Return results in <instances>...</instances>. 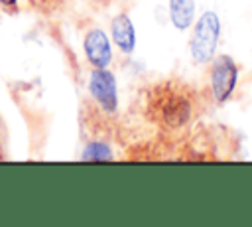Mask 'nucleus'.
I'll use <instances>...</instances> for the list:
<instances>
[{
  "label": "nucleus",
  "instance_id": "nucleus-10",
  "mask_svg": "<svg viewBox=\"0 0 252 227\" xmlns=\"http://www.w3.org/2000/svg\"><path fill=\"white\" fill-rule=\"evenodd\" d=\"M0 160H4V146H2V140H0Z\"/></svg>",
  "mask_w": 252,
  "mask_h": 227
},
{
  "label": "nucleus",
  "instance_id": "nucleus-2",
  "mask_svg": "<svg viewBox=\"0 0 252 227\" xmlns=\"http://www.w3.org/2000/svg\"><path fill=\"white\" fill-rule=\"evenodd\" d=\"M217 38H219V18L213 12H207L197 22L191 39V51L195 61H207L213 57V51L217 47Z\"/></svg>",
  "mask_w": 252,
  "mask_h": 227
},
{
  "label": "nucleus",
  "instance_id": "nucleus-7",
  "mask_svg": "<svg viewBox=\"0 0 252 227\" xmlns=\"http://www.w3.org/2000/svg\"><path fill=\"white\" fill-rule=\"evenodd\" d=\"M171 20L177 28H187L193 20V0H171Z\"/></svg>",
  "mask_w": 252,
  "mask_h": 227
},
{
  "label": "nucleus",
  "instance_id": "nucleus-5",
  "mask_svg": "<svg viewBox=\"0 0 252 227\" xmlns=\"http://www.w3.org/2000/svg\"><path fill=\"white\" fill-rule=\"evenodd\" d=\"M85 51L93 65L104 67L110 61V43H108V38L104 36V32H100V30L89 32L85 38Z\"/></svg>",
  "mask_w": 252,
  "mask_h": 227
},
{
  "label": "nucleus",
  "instance_id": "nucleus-4",
  "mask_svg": "<svg viewBox=\"0 0 252 227\" xmlns=\"http://www.w3.org/2000/svg\"><path fill=\"white\" fill-rule=\"evenodd\" d=\"M91 91L94 95V99L106 109V111H114L116 109V89H114V77L104 71L102 67H98L93 77H91Z\"/></svg>",
  "mask_w": 252,
  "mask_h": 227
},
{
  "label": "nucleus",
  "instance_id": "nucleus-8",
  "mask_svg": "<svg viewBox=\"0 0 252 227\" xmlns=\"http://www.w3.org/2000/svg\"><path fill=\"white\" fill-rule=\"evenodd\" d=\"M30 6L39 12V14H45V16H51V14H57L59 10H63L69 0H28Z\"/></svg>",
  "mask_w": 252,
  "mask_h": 227
},
{
  "label": "nucleus",
  "instance_id": "nucleus-9",
  "mask_svg": "<svg viewBox=\"0 0 252 227\" xmlns=\"http://www.w3.org/2000/svg\"><path fill=\"white\" fill-rule=\"evenodd\" d=\"M0 2H2V4H8V6H14L16 0H0Z\"/></svg>",
  "mask_w": 252,
  "mask_h": 227
},
{
  "label": "nucleus",
  "instance_id": "nucleus-3",
  "mask_svg": "<svg viewBox=\"0 0 252 227\" xmlns=\"http://www.w3.org/2000/svg\"><path fill=\"white\" fill-rule=\"evenodd\" d=\"M236 81V65L230 57L220 55L215 59L213 69H211V83H213V93L217 101H224L234 87Z\"/></svg>",
  "mask_w": 252,
  "mask_h": 227
},
{
  "label": "nucleus",
  "instance_id": "nucleus-1",
  "mask_svg": "<svg viewBox=\"0 0 252 227\" xmlns=\"http://www.w3.org/2000/svg\"><path fill=\"white\" fill-rule=\"evenodd\" d=\"M205 109L203 95L179 77H167L152 83L144 91L142 111L163 136L179 138L189 132Z\"/></svg>",
  "mask_w": 252,
  "mask_h": 227
},
{
  "label": "nucleus",
  "instance_id": "nucleus-6",
  "mask_svg": "<svg viewBox=\"0 0 252 227\" xmlns=\"http://www.w3.org/2000/svg\"><path fill=\"white\" fill-rule=\"evenodd\" d=\"M112 38L124 51H130L134 47V28H132L128 16L122 14V16L114 18V22H112Z\"/></svg>",
  "mask_w": 252,
  "mask_h": 227
}]
</instances>
